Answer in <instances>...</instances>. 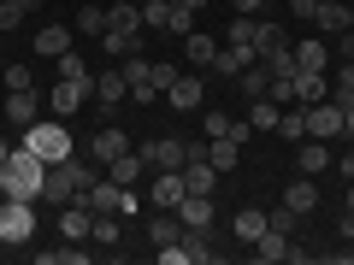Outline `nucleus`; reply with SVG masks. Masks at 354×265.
<instances>
[{"label": "nucleus", "instance_id": "obj_1", "mask_svg": "<svg viewBox=\"0 0 354 265\" xmlns=\"http://www.w3.org/2000/svg\"><path fill=\"white\" fill-rule=\"evenodd\" d=\"M41 177H48V165L18 141V148L6 153V165H0V195H12V201H41Z\"/></svg>", "mask_w": 354, "mask_h": 265}, {"label": "nucleus", "instance_id": "obj_2", "mask_svg": "<svg viewBox=\"0 0 354 265\" xmlns=\"http://www.w3.org/2000/svg\"><path fill=\"white\" fill-rule=\"evenodd\" d=\"M24 148L36 153L41 165H59V159L77 153V141H71V130H65L59 118H36V124H24Z\"/></svg>", "mask_w": 354, "mask_h": 265}, {"label": "nucleus", "instance_id": "obj_3", "mask_svg": "<svg viewBox=\"0 0 354 265\" xmlns=\"http://www.w3.org/2000/svg\"><path fill=\"white\" fill-rule=\"evenodd\" d=\"M0 242H6V248L36 242V201H12V195H0Z\"/></svg>", "mask_w": 354, "mask_h": 265}, {"label": "nucleus", "instance_id": "obj_4", "mask_svg": "<svg viewBox=\"0 0 354 265\" xmlns=\"http://www.w3.org/2000/svg\"><path fill=\"white\" fill-rule=\"evenodd\" d=\"M307 136H319V141H337L342 136V106L330 101V95L307 106Z\"/></svg>", "mask_w": 354, "mask_h": 265}, {"label": "nucleus", "instance_id": "obj_5", "mask_svg": "<svg viewBox=\"0 0 354 265\" xmlns=\"http://www.w3.org/2000/svg\"><path fill=\"white\" fill-rule=\"evenodd\" d=\"M118 71H124V83H130V95H136V101H160V88H153V59H142V53H124V59H118Z\"/></svg>", "mask_w": 354, "mask_h": 265}, {"label": "nucleus", "instance_id": "obj_6", "mask_svg": "<svg viewBox=\"0 0 354 265\" xmlns=\"http://www.w3.org/2000/svg\"><path fill=\"white\" fill-rule=\"evenodd\" d=\"M88 95H95V77H88V83H71V77H59V83H53V95H48V106H53V118H71L77 106L88 101Z\"/></svg>", "mask_w": 354, "mask_h": 265}, {"label": "nucleus", "instance_id": "obj_7", "mask_svg": "<svg viewBox=\"0 0 354 265\" xmlns=\"http://www.w3.org/2000/svg\"><path fill=\"white\" fill-rule=\"evenodd\" d=\"M130 148V136H124V130H113V124H101V130H95V136H88V159H95V165H101V171H106V165H113L118 159V153H124Z\"/></svg>", "mask_w": 354, "mask_h": 265}, {"label": "nucleus", "instance_id": "obj_8", "mask_svg": "<svg viewBox=\"0 0 354 265\" xmlns=\"http://www.w3.org/2000/svg\"><path fill=\"white\" fill-rule=\"evenodd\" d=\"M254 259L260 265H283V259H307V248H295V242L278 236V230H266V236L254 242Z\"/></svg>", "mask_w": 354, "mask_h": 265}, {"label": "nucleus", "instance_id": "obj_9", "mask_svg": "<svg viewBox=\"0 0 354 265\" xmlns=\"http://www.w3.org/2000/svg\"><path fill=\"white\" fill-rule=\"evenodd\" d=\"M142 159H148V171H183V136H160L142 148Z\"/></svg>", "mask_w": 354, "mask_h": 265}, {"label": "nucleus", "instance_id": "obj_10", "mask_svg": "<svg viewBox=\"0 0 354 265\" xmlns=\"http://www.w3.org/2000/svg\"><path fill=\"white\" fill-rule=\"evenodd\" d=\"M36 106H48L36 88H6V106H0V112H6V124L24 130V124H36Z\"/></svg>", "mask_w": 354, "mask_h": 265}, {"label": "nucleus", "instance_id": "obj_11", "mask_svg": "<svg viewBox=\"0 0 354 265\" xmlns=\"http://www.w3.org/2000/svg\"><path fill=\"white\" fill-rule=\"evenodd\" d=\"M295 171H301V177H325L330 171V141L301 136V148H295Z\"/></svg>", "mask_w": 354, "mask_h": 265}, {"label": "nucleus", "instance_id": "obj_12", "mask_svg": "<svg viewBox=\"0 0 354 265\" xmlns=\"http://www.w3.org/2000/svg\"><path fill=\"white\" fill-rule=\"evenodd\" d=\"M177 242H183V253H189L195 265H213V259H218V248H213V224H183V236H177Z\"/></svg>", "mask_w": 354, "mask_h": 265}, {"label": "nucleus", "instance_id": "obj_13", "mask_svg": "<svg viewBox=\"0 0 354 265\" xmlns=\"http://www.w3.org/2000/svg\"><path fill=\"white\" fill-rule=\"evenodd\" d=\"M201 101H207L201 77H177V83L165 88V106H177V112H201Z\"/></svg>", "mask_w": 354, "mask_h": 265}, {"label": "nucleus", "instance_id": "obj_14", "mask_svg": "<svg viewBox=\"0 0 354 265\" xmlns=\"http://www.w3.org/2000/svg\"><path fill=\"white\" fill-rule=\"evenodd\" d=\"M41 201H53V206H71L77 201V183H71L65 165H48V177H41Z\"/></svg>", "mask_w": 354, "mask_h": 265}, {"label": "nucleus", "instance_id": "obj_15", "mask_svg": "<svg viewBox=\"0 0 354 265\" xmlns=\"http://www.w3.org/2000/svg\"><path fill=\"white\" fill-rule=\"evenodd\" d=\"M283 206H290V213H319V177H295L290 189H283Z\"/></svg>", "mask_w": 354, "mask_h": 265}, {"label": "nucleus", "instance_id": "obj_16", "mask_svg": "<svg viewBox=\"0 0 354 265\" xmlns=\"http://www.w3.org/2000/svg\"><path fill=\"white\" fill-rule=\"evenodd\" d=\"M142 171H148L142 148H124V153H118L113 165H106V177H113V183H124V189H136V183H142Z\"/></svg>", "mask_w": 354, "mask_h": 265}, {"label": "nucleus", "instance_id": "obj_17", "mask_svg": "<svg viewBox=\"0 0 354 265\" xmlns=\"http://www.w3.org/2000/svg\"><path fill=\"white\" fill-rule=\"evenodd\" d=\"M183 171H160L153 177V206H160V213H177V201H183Z\"/></svg>", "mask_w": 354, "mask_h": 265}, {"label": "nucleus", "instance_id": "obj_18", "mask_svg": "<svg viewBox=\"0 0 354 265\" xmlns=\"http://www.w3.org/2000/svg\"><path fill=\"white\" fill-rule=\"evenodd\" d=\"M59 230H65V242H88V230H95V213L88 206H59Z\"/></svg>", "mask_w": 354, "mask_h": 265}, {"label": "nucleus", "instance_id": "obj_19", "mask_svg": "<svg viewBox=\"0 0 354 265\" xmlns=\"http://www.w3.org/2000/svg\"><path fill=\"white\" fill-rule=\"evenodd\" d=\"M313 24H319V36H342V30H348V6H342V0H319Z\"/></svg>", "mask_w": 354, "mask_h": 265}, {"label": "nucleus", "instance_id": "obj_20", "mask_svg": "<svg viewBox=\"0 0 354 265\" xmlns=\"http://www.w3.org/2000/svg\"><path fill=\"white\" fill-rule=\"evenodd\" d=\"M130 95V83H124V71H101L95 77V101H101V112H113L118 101Z\"/></svg>", "mask_w": 354, "mask_h": 265}, {"label": "nucleus", "instance_id": "obj_21", "mask_svg": "<svg viewBox=\"0 0 354 265\" xmlns=\"http://www.w3.org/2000/svg\"><path fill=\"white\" fill-rule=\"evenodd\" d=\"M177 236H183V218H177V213H160V206H153V218H148V242H153V248H171Z\"/></svg>", "mask_w": 354, "mask_h": 265}, {"label": "nucleus", "instance_id": "obj_22", "mask_svg": "<svg viewBox=\"0 0 354 265\" xmlns=\"http://www.w3.org/2000/svg\"><path fill=\"white\" fill-rule=\"evenodd\" d=\"M183 59H189V65H201V71H213L218 41H213V36H201V30H189V36H183Z\"/></svg>", "mask_w": 354, "mask_h": 265}, {"label": "nucleus", "instance_id": "obj_23", "mask_svg": "<svg viewBox=\"0 0 354 265\" xmlns=\"http://www.w3.org/2000/svg\"><path fill=\"white\" fill-rule=\"evenodd\" d=\"M207 159H213V171H218V177H230V171L242 165V148H236L230 136H213V141H207Z\"/></svg>", "mask_w": 354, "mask_h": 265}, {"label": "nucleus", "instance_id": "obj_24", "mask_svg": "<svg viewBox=\"0 0 354 265\" xmlns=\"http://www.w3.org/2000/svg\"><path fill=\"white\" fill-rule=\"evenodd\" d=\"M106 30H124V36H142V6H136V0H118V6H106Z\"/></svg>", "mask_w": 354, "mask_h": 265}, {"label": "nucleus", "instance_id": "obj_25", "mask_svg": "<svg viewBox=\"0 0 354 265\" xmlns=\"http://www.w3.org/2000/svg\"><path fill=\"white\" fill-rule=\"evenodd\" d=\"M325 65H330L325 36H319V41H301V48H295V71H313V77H325Z\"/></svg>", "mask_w": 354, "mask_h": 265}, {"label": "nucleus", "instance_id": "obj_26", "mask_svg": "<svg viewBox=\"0 0 354 265\" xmlns=\"http://www.w3.org/2000/svg\"><path fill=\"white\" fill-rule=\"evenodd\" d=\"M230 230H236V242H248V248H254V242L266 236V206H242Z\"/></svg>", "mask_w": 354, "mask_h": 265}, {"label": "nucleus", "instance_id": "obj_27", "mask_svg": "<svg viewBox=\"0 0 354 265\" xmlns=\"http://www.w3.org/2000/svg\"><path fill=\"white\" fill-rule=\"evenodd\" d=\"M236 88H242V101H260L266 88H272V71H266V59H254L248 71L236 77Z\"/></svg>", "mask_w": 354, "mask_h": 265}, {"label": "nucleus", "instance_id": "obj_28", "mask_svg": "<svg viewBox=\"0 0 354 265\" xmlns=\"http://www.w3.org/2000/svg\"><path fill=\"white\" fill-rule=\"evenodd\" d=\"M283 48H290V36H283V24H266V18H260V24H254V53L266 59V53H283Z\"/></svg>", "mask_w": 354, "mask_h": 265}, {"label": "nucleus", "instance_id": "obj_29", "mask_svg": "<svg viewBox=\"0 0 354 265\" xmlns=\"http://www.w3.org/2000/svg\"><path fill=\"white\" fill-rule=\"evenodd\" d=\"M65 48H71V30H65V24H48V30H36V53H41V59H59Z\"/></svg>", "mask_w": 354, "mask_h": 265}, {"label": "nucleus", "instance_id": "obj_30", "mask_svg": "<svg viewBox=\"0 0 354 265\" xmlns=\"http://www.w3.org/2000/svg\"><path fill=\"white\" fill-rule=\"evenodd\" d=\"M177 218L183 224H213V195H183L177 201Z\"/></svg>", "mask_w": 354, "mask_h": 265}, {"label": "nucleus", "instance_id": "obj_31", "mask_svg": "<svg viewBox=\"0 0 354 265\" xmlns=\"http://www.w3.org/2000/svg\"><path fill=\"white\" fill-rule=\"evenodd\" d=\"M278 112H283V106L272 101V95H260V101H248V124H254V136H260V130H278Z\"/></svg>", "mask_w": 354, "mask_h": 265}, {"label": "nucleus", "instance_id": "obj_32", "mask_svg": "<svg viewBox=\"0 0 354 265\" xmlns=\"http://www.w3.org/2000/svg\"><path fill=\"white\" fill-rule=\"evenodd\" d=\"M325 95H330V83H325V77H313V71H295V101H301V106L325 101Z\"/></svg>", "mask_w": 354, "mask_h": 265}, {"label": "nucleus", "instance_id": "obj_33", "mask_svg": "<svg viewBox=\"0 0 354 265\" xmlns=\"http://www.w3.org/2000/svg\"><path fill=\"white\" fill-rule=\"evenodd\" d=\"M36 265H88V248H36Z\"/></svg>", "mask_w": 354, "mask_h": 265}, {"label": "nucleus", "instance_id": "obj_34", "mask_svg": "<svg viewBox=\"0 0 354 265\" xmlns=\"http://www.w3.org/2000/svg\"><path fill=\"white\" fill-rule=\"evenodd\" d=\"M101 48L113 53V59H124V53H142V36H124V30H101Z\"/></svg>", "mask_w": 354, "mask_h": 265}, {"label": "nucleus", "instance_id": "obj_35", "mask_svg": "<svg viewBox=\"0 0 354 265\" xmlns=\"http://www.w3.org/2000/svg\"><path fill=\"white\" fill-rule=\"evenodd\" d=\"M278 136H283V141H301V136H307V106H290V112H278Z\"/></svg>", "mask_w": 354, "mask_h": 265}, {"label": "nucleus", "instance_id": "obj_36", "mask_svg": "<svg viewBox=\"0 0 354 265\" xmlns=\"http://www.w3.org/2000/svg\"><path fill=\"white\" fill-rule=\"evenodd\" d=\"M142 30H171V0H142Z\"/></svg>", "mask_w": 354, "mask_h": 265}, {"label": "nucleus", "instance_id": "obj_37", "mask_svg": "<svg viewBox=\"0 0 354 265\" xmlns=\"http://www.w3.org/2000/svg\"><path fill=\"white\" fill-rule=\"evenodd\" d=\"M330 101H337V106H354V59H342L337 83H330Z\"/></svg>", "mask_w": 354, "mask_h": 265}, {"label": "nucleus", "instance_id": "obj_38", "mask_svg": "<svg viewBox=\"0 0 354 265\" xmlns=\"http://www.w3.org/2000/svg\"><path fill=\"white\" fill-rule=\"evenodd\" d=\"M88 236H95V242H118V236H124V218H118V213H95V230H88Z\"/></svg>", "mask_w": 354, "mask_h": 265}, {"label": "nucleus", "instance_id": "obj_39", "mask_svg": "<svg viewBox=\"0 0 354 265\" xmlns=\"http://www.w3.org/2000/svg\"><path fill=\"white\" fill-rule=\"evenodd\" d=\"M24 12H36V0H0V30H18Z\"/></svg>", "mask_w": 354, "mask_h": 265}, {"label": "nucleus", "instance_id": "obj_40", "mask_svg": "<svg viewBox=\"0 0 354 265\" xmlns=\"http://www.w3.org/2000/svg\"><path fill=\"white\" fill-rule=\"evenodd\" d=\"M59 77H71V83H88L95 71L83 65V53H77V48H65V53H59Z\"/></svg>", "mask_w": 354, "mask_h": 265}, {"label": "nucleus", "instance_id": "obj_41", "mask_svg": "<svg viewBox=\"0 0 354 265\" xmlns=\"http://www.w3.org/2000/svg\"><path fill=\"white\" fill-rule=\"evenodd\" d=\"M295 224H301V213H290V206H272L266 213V230H278V236H295Z\"/></svg>", "mask_w": 354, "mask_h": 265}, {"label": "nucleus", "instance_id": "obj_42", "mask_svg": "<svg viewBox=\"0 0 354 265\" xmlns=\"http://www.w3.org/2000/svg\"><path fill=\"white\" fill-rule=\"evenodd\" d=\"M77 30H83V36H101L106 30V6H83V12H77Z\"/></svg>", "mask_w": 354, "mask_h": 265}, {"label": "nucleus", "instance_id": "obj_43", "mask_svg": "<svg viewBox=\"0 0 354 265\" xmlns=\"http://www.w3.org/2000/svg\"><path fill=\"white\" fill-rule=\"evenodd\" d=\"M148 77H153V88L165 95V88L177 83V65H171V59H153V71H148Z\"/></svg>", "mask_w": 354, "mask_h": 265}, {"label": "nucleus", "instance_id": "obj_44", "mask_svg": "<svg viewBox=\"0 0 354 265\" xmlns=\"http://www.w3.org/2000/svg\"><path fill=\"white\" fill-rule=\"evenodd\" d=\"M6 88H36V77H30V65H24V59L6 65Z\"/></svg>", "mask_w": 354, "mask_h": 265}, {"label": "nucleus", "instance_id": "obj_45", "mask_svg": "<svg viewBox=\"0 0 354 265\" xmlns=\"http://www.w3.org/2000/svg\"><path fill=\"white\" fill-rule=\"evenodd\" d=\"M225 136L236 141V148H248V136H254V124H248V118H230V130H225Z\"/></svg>", "mask_w": 354, "mask_h": 265}, {"label": "nucleus", "instance_id": "obj_46", "mask_svg": "<svg viewBox=\"0 0 354 265\" xmlns=\"http://www.w3.org/2000/svg\"><path fill=\"white\" fill-rule=\"evenodd\" d=\"M225 130H230V112H207V141L225 136Z\"/></svg>", "mask_w": 354, "mask_h": 265}, {"label": "nucleus", "instance_id": "obj_47", "mask_svg": "<svg viewBox=\"0 0 354 265\" xmlns=\"http://www.w3.org/2000/svg\"><path fill=\"white\" fill-rule=\"evenodd\" d=\"M337 59H354V30H342V36H337Z\"/></svg>", "mask_w": 354, "mask_h": 265}, {"label": "nucleus", "instance_id": "obj_48", "mask_svg": "<svg viewBox=\"0 0 354 265\" xmlns=\"http://www.w3.org/2000/svg\"><path fill=\"white\" fill-rule=\"evenodd\" d=\"M171 6H177V12H189V18H195V12H207V0H171Z\"/></svg>", "mask_w": 354, "mask_h": 265}, {"label": "nucleus", "instance_id": "obj_49", "mask_svg": "<svg viewBox=\"0 0 354 265\" xmlns=\"http://www.w3.org/2000/svg\"><path fill=\"white\" fill-rule=\"evenodd\" d=\"M342 242H354V213L342 206Z\"/></svg>", "mask_w": 354, "mask_h": 265}, {"label": "nucleus", "instance_id": "obj_50", "mask_svg": "<svg viewBox=\"0 0 354 265\" xmlns=\"http://www.w3.org/2000/svg\"><path fill=\"white\" fill-rule=\"evenodd\" d=\"M230 6H236V12H260L266 0H230Z\"/></svg>", "mask_w": 354, "mask_h": 265}, {"label": "nucleus", "instance_id": "obj_51", "mask_svg": "<svg viewBox=\"0 0 354 265\" xmlns=\"http://www.w3.org/2000/svg\"><path fill=\"white\" fill-rule=\"evenodd\" d=\"M290 6H295L301 18H313V6H319V0H290Z\"/></svg>", "mask_w": 354, "mask_h": 265}, {"label": "nucleus", "instance_id": "obj_52", "mask_svg": "<svg viewBox=\"0 0 354 265\" xmlns=\"http://www.w3.org/2000/svg\"><path fill=\"white\" fill-rule=\"evenodd\" d=\"M337 165H342V177H348V183H354V153H342Z\"/></svg>", "mask_w": 354, "mask_h": 265}, {"label": "nucleus", "instance_id": "obj_53", "mask_svg": "<svg viewBox=\"0 0 354 265\" xmlns=\"http://www.w3.org/2000/svg\"><path fill=\"white\" fill-rule=\"evenodd\" d=\"M342 206H348V213H354V183H348V195H342Z\"/></svg>", "mask_w": 354, "mask_h": 265}, {"label": "nucleus", "instance_id": "obj_54", "mask_svg": "<svg viewBox=\"0 0 354 265\" xmlns=\"http://www.w3.org/2000/svg\"><path fill=\"white\" fill-rule=\"evenodd\" d=\"M6 153H12V148H6V141H0V165H6Z\"/></svg>", "mask_w": 354, "mask_h": 265}, {"label": "nucleus", "instance_id": "obj_55", "mask_svg": "<svg viewBox=\"0 0 354 265\" xmlns=\"http://www.w3.org/2000/svg\"><path fill=\"white\" fill-rule=\"evenodd\" d=\"M348 30H354V6H348Z\"/></svg>", "mask_w": 354, "mask_h": 265}, {"label": "nucleus", "instance_id": "obj_56", "mask_svg": "<svg viewBox=\"0 0 354 265\" xmlns=\"http://www.w3.org/2000/svg\"><path fill=\"white\" fill-rule=\"evenodd\" d=\"M266 6H278V0H266Z\"/></svg>", "mask_w": 354, "mask_h": 265}, {"label": "nucleus", "instance_id": "obj_57", "mask_svg": "<svg viewBox=\"0 0 354 265\" xmlns=\"http://www.w3.org/2000/svg\"><path fill=\"white\" fill-rule=\"evenodd\" d=\"M136 6H142V0H136Z\"/></svg>", "mask_w": 354, "mask_h": 265}, {"label": "nucleus", "instance_id": "obj_58", "mask_svg": "<svg viewBox=\"0 0 354 265\" xmlns=\"http://www.w3.org/2000/svg\"><path fill=\"white\" fill-rule=\"evenodd\" d=\"M0 118H6V112H0Z\"/></svg>", "mask_w": 354, "mask_h": 265}]
</instances>
